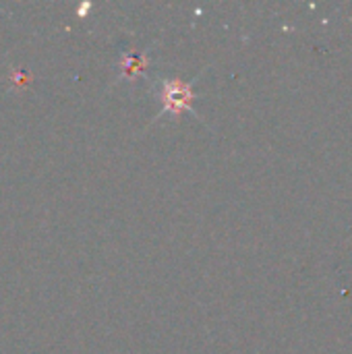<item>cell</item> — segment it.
<instances>
[{
    "label": "cell",
    "mask_w": 352,
    "mask_h": 354,
    "mask_svg": "<svg viewBox=\"0 0 352 354\" xmlns=\"http://www.w3.org/2000/svg\"><path fill=\"white\" fill-rule=\"evenodd\" d=\"M193 87L183 81H166L162 85V102H164V112H183L189 110L193 104Z\"/></svg>",
    "instance_id": "obj_1"
},
{
    "label": "cell",
    "mask_w": 352,
    "mask_h": 354,
    "mask_svg": "<svg viewBox=\"0 0 352 354\" xmlns=\"http://www.w3.org/2000/svg\"><path fill=\"white\" fill-rule=\"evenodd\" d=\"M145 60L141 56H135V54H129L122 62V68H124V75H133V73H139L143 68Z\"/></svg>",
    "instance_id": "obj_2"
}]
</instances>
